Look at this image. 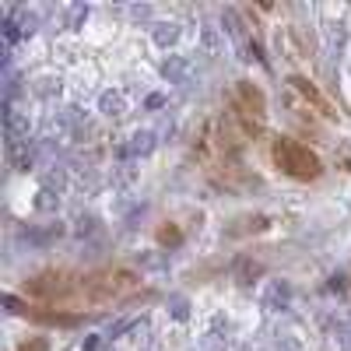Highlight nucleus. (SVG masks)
Here are the masks:
<instances>
[{
    "mask_svg": "<svg viewBox=\"0 0 351 351\" xmlns=\"http://www.w3.org/2000/svg\"><path fill=\"white\" fill-rule=\"evenodd\" d=\"M274 162H278V169H285L288 176H295V180H316V176L324 172L319 158L306 148V144L291 141V137H278V141H274Z\"/></svg>",
    "mask_w": 351,
    "mask_h": 351,
    "instance_id": "obj_1",
    "label": "nucleus"
},
{
    "mask_svg": "<svg viewBox=\"0 0 351 351\" xmlns=\"http://www.w3.org/2000/svg\"><path fill=\"white\" fill-rule=\"evenodd\" d=\"M4 130H8V144H11V148H14V144H25L28 141V116L25 112H18L14 106H8L4 102Z\"/></svg>",
    "mask_w": 351,
    "mask_h": 351,
    "instance_id": "obj_4",
    "label": "nucleus"
},
{
    "mask_svg": "<svg viewBox=\"0 0 351 351\" xmlns=\"http://www.w3.org/2000/svg\"><path fill=\"white\" fill-rule=\"evenodd\" d=\"M123 330H130V319H116V324L109 327V337H120Z\"/></svg>",
    "mask_w": 351,
    "mask_h": 351,
    "instance_id": "obj_26",
    "label": "nucleus"
},
{
    "mask_svg": "<svg viewBox=\"0 0 351 351\" xmlns=\"http://www.w3.org/2000/svg\"><path fill=\"white\" fill-rule=\"evenodd\" d=\"M204 351H228V344H225V337L208 334V337H204Z\"/></svg>",
    "mask_w": 351,
    "mask_h": 351,
    "instance_id": "obj_19",
    "label": "nucleus"
},
{
    "mask_svg": "<svg viewBox=\"0 0 351 351\" xmlns=\"http://www.w3.org/2000/svg\"><path fill=\"white\" fill-rule=\"evenodd\" d=\"M155 134L152 130H134L130 137H127V144L120 148V155H130V158H148L152 152H155Z\"/></svg>",
    "mask_w": 351,
    "mask_h": 351,
    "instance_id": "obj_5",
    "label": "nucleus"
},
{
    "mask_svg": "<svg viewBox=\"0 0 351 351\" xmlns=\"http://www.w3.org/2000/svg\"><path fill=\"white\" fill-rule=\"evenodd\" d=\"M172 316L176 319H186V299H180V295L172 299Z\"/></svg>",
    "mask_w": 351,
    "mask_h": 351,
    "instance_id": "obj_23",
    "label": "nucleus"
},
{
    "mask_svg": "<svg viewBox=\"0 0 351 351\" xmlns=\"http://www.w3.org/2000/svg\"><path fill=\"white\" fill-rule=\"evenodd\" d=\"M288 295H291V288L285 281H278L271 291H267V306L271 309H288Z\"/></svg>",
    "mask_w": 351,
    "mask_h": 351,
    "instance_id": "obj_13",
    "label": "nucleus"
},
{
    "mask_svg": "<svg viewBox=\"0 0 351 351\" xmlns=\"http://www.w3.org/2000/svg\"><path fill=\"white\" fill-rule=\"evenodd\" d=\"M236 271H239L243 278H253V274H260V263H250V260H239V263H236Z\"/></svg>",
    "mask_w": 351,
    "mask_h": 351,
    "instance_id": "obj_22",
    "label": "nucleus"
},
{
    "mask_svg": "<svg viewBox=\"0 0 351 351\" xmlns=\"http://www.w3.org/2000/svg\"><path fill=\"white\" fill-rule=\"evenodd\" d=\"M162 102H165V99H162V95H148V109H158V106H162Z\"/></svg>",
    "mask_w": 351,
    "mask_h": 351,
    "instance_id": "obj_29",
    "label": "nucleus"
},
{
    "mask_svg": "<svg viewBox=\"0 0 351 351\" xmlns=\"http://www.w3.org/2000/svg\"><path fill=\"white\" fill-rule=\"evenodd\" d=\"M99 112L102 116H112V120H120V116L127 112V95L120 92V88H109V92L99 95Z\"/></svg>",
    "mask_w": 351,
    "mask_h": 351,
    "instance_id": "obj_6",
    "label": "nucleus"
},
{
    "mask_svg": "<svg viewBox=\"0 0 351 351\" xmlns=\"http://www.w3.org/2000/svg\"><path fill=\"white\" fill-rule=\"evenodd\" d=\"M162 74H165V81H172V84H183L186 77H190V60L186 56H165L162 60Z\"/></svg>",
    "mask_w": 351,
    "mask_h": 351,
    "instance_id": "obj_7",
    "label": "nucleus"
},
{
    "mask_svg": "<svg viewBox=\"0 0 351 351\" xmlns=\"http://www.w3.org/2000/svg\"><path fill=\"white\" fill-rule=\"evenodd\" d=\"M278 351H302V348L291 341V337H281V341H278Z\"/></svg>",
    "mask_w": 351,
    "mask_h": 351,
    "instance_id": "obj_27",
    "label": "nucleus"
},
{
    "mask_svg": "<svg viewBox=\"0 0 351 351\" xmlns=\"http://www.w3.org/2000/svg\"><path fill=\"white\" fill-rule=\"evenodd\" d=\"M60 88H64V81L56 77V74H43V77H36V95H39V99L60 95Z\"/></svg>",
    "mask_w": 351,
    "mask_h": 351,
    "instance_id": "obj_11",
    "label": "nucleus"
},
{
    "mask_svg": "<svg viewBox=\"0 0 351 351\" xmlns=\"http://www.w3.org/2000/svg\"><path fill=\"white\" fill-rule=\"evenodd\" d=\"M21 36H25V32L14 25V18H8V21H4V39H8V43H18Z\"/></svg>",
    "mask_w": 351,
    "mask_h": 351,
    "instance_id": "obj_21",
    "label": "nucleus"
},
{
    "mask_svg": "<svg viewBox=\"0 0 351 351\" xmlns=\"http://www.w3.org/2000/svg\"><path fill=\"white\" fill-rule=\"evenodd\" d=\"M4 306H8V313H25L28 306L21 302V299H14V295H4Z\"/></svg>",
    "mask_w": 351,
    "mask_h": 351,
    "instance_id": "obj_24",
    "label": "nucleus"
},
{
    "mask_svg": "<svg viewBox=\"0 0 351 351\" xmlns=\"http://www.w3.org/2000/svg\"><path fill=\"white\" fill-rule=\"evenodd\" d=\"M64 186H67L64 169H53V172L43 176V190H49V193H64Z\"/></svg>",
    "mask_w": 351,
    "mask_h": 351,
    "instance_id": "obj_15",
    "label": "nucleus"
},
{
    "mask_svg": "<svg viewBox=\"0 0 351 351\" xmlns=\"http://www.w3.org/2000/svg\"><path fill=\"white\" fill-rule=\"evenodd\" d=\"M148 14H152V8H144V4L141 8H130V18H148Z\"/></svg>",
    "mask_w": 351,
    "mask_h": 351,
    "instance_id": "obj_28",
    "label": "nucleus"
},
{
    "mask_svg": "<svg viewBox=\"0 0 351 351\" xmlns=\"http://www.w3.org/2000/svg\"><path fill=\"white\" fill-rule=\"evenodd\" d=\"M158 239L169 243V246H176V243H180V232H176V228H162V232H158Z\"/></svg>",
    "mask_w": 351,
    "mask_h": 351,
    "instance_id": "obj_25",
    "label": "nucleus"
},
{
    "mask_svg": "<svg viewBox=\"0 0 351 351\" xmlns=\"http://www.w3.org/2000/svg\"><path fill=\"white\" fill-rule=\"evenodd\" d=\"M236 95H239V112H250L253 120L260 123L263 120V109H267V102H263V95H260V88L250 84V81H239Z\"/></svg>",
    "mask_w": 351,
    "mask_h": 351,
    "instance_id": "obj_3",
    "label": "nucleus"
},
{
    "mask_svg": "<svg viewBox=\"0 0 351 351\" xmlns=\"http://www.w3.org/2000/svg\"><path fill=\"white\" fill-rule=\"evenodd\" d=\"M60 236H64V225H60V221L39 225V228H32V232H25V239L32 243V246H49V243H56Z\"/></svg>",
    "mask_w": 351,
    "mask_h": 351,
    "instance_id": "obj_8",
    "label": "nucleus"
},
{
    "mask_svg": "<svg viewBox=\"0 0 351 351\" xmlns=\"http://www.w3.org/2000/svg\"><path fill=\"white\" fill-rule=\"evenodd\" d=\"M14 25H18L21 32L28 36V32L36 28V14H32V11H14Z\"/></svg>",
    "mask_w": 351,
    "mask_h": 351,
    "instance_id": "obj_17",
    "label": "nucleus"
},
{
    "mask_svg": "<svg viewBox=\"0 0 351 351\" xmlns=\"http://www.w3.org/2000/svg\"><path fill=\"white\" fill-rule=\"evenodd\" d=\"M95 228H99V221H95V218H77V225H74L77 236H92Z\"/></svg>",
    "mask_w": 351,
    "mask_h": 351,
    "instance_id": "obj_18",
    "label": "nucleus"
},
{
    "mask_svg": "<svg viewBox=\"0 0 351 351\" xmlns=\"http://www.w3.org/2000/svg\"><path fill=\"white\" fill-rule=\"evenodd\" d=\"M288 84L295 88V92H299L302 99H306V106H313L316 112H324V116H334V106L324 99V92H319V88H316L309 77H302V74H291V77H288Z\"/></svg>",
    "mask_w": 351,
    "mask_h": 351,
    "instance_id": "obj_2",
    "label": "nucleus"
},
{
    "mask_svg": "<svg viewBox=\"0 0 351 351\" xmlns=\"http://www.w3.org/2000/svg\"><path fill=\"white\" fill-rule=\"evenodd\" d=\"M56 208H60V193H49V190H39V193H36V211L49 215V211H56Z\"/></svg>",
    "mask_w": 351,
    "mask_h": 351,
    "instance_id": "obj_16",
    "label": "nucleus"
},
{
    "mask_svg": "<svg viewBox=\"0 0 351 351\" xmlns=\"http://www.w3.org/2000/svg\"><path fill=\"white\" fill-rule=\"evenodd\" d=\"M200 43H204V49H221V28H215L211 21H204L200 25Z\"/></svg>",
    "mask_w": 351,
    "mask_h": 351,
    "instance_id": "obj_12",
    "label": "nucleus"
},
{
    "mask_svg": "<svg viewBox=\"0 0 351 351\" xmlns=\"http://www.w3.org/2000/svg\"><path fill=\"white\" fill-rule=\"evenodd\" d=\"M109 180H112V186H120V190L134 186V183H137V165H134V162H120V165H112Z\"/></svg>",
    "mask_w": 351,
    "mask_h": 351,
    "instance_id": "obj_10",
    "label": "nucleus"
},
{
    "mask_svg": "<svg viewBox=\"0 0 351 351\" xmlns=\"http://www.w3.org/2000/svg\"><path fill=\"white\" fill-rule=\"evenodd\" d=\"M84 18H88V8H84V4H71V8H67V14H64V28L77 32V28L84 25Z\"/></svg>",
    "mask_w": 351,
    "mask_h": 351,
    "instance_id": "obj_14",
    "label": "nucleus"
},
{
    "mask_svg": "<svg viewBox=\"0 0 351 351\" xmlns=\"http://www.w3.org/2000/svg\"><path fill=\"white\" fill-rule=\"evenodd\" d=\"M180 36H183V28L176 25V21H158L155 28H152V39H155V46H176L180 43Z\"/></svg>",
    "mask_w": 351,
    "mask_h": 351,
    "instance_id": "obj_9",
    "label": "nucleus"
},
{
    "mask_svg": "<svg viewBox=\"0 0 351 351\" xmlns=\"http://www.w3.org/2000/svg\"><path fill=\"white\" fill-rule=\"evenodd\" d=\"M18 351H49V341L46 337H28Z\"/></svg>",
    "mask_w": 351,
    "mask_h": 351,
    "instance_id": "obj_20",
    "label": "nucleus"
}]
</instances>
